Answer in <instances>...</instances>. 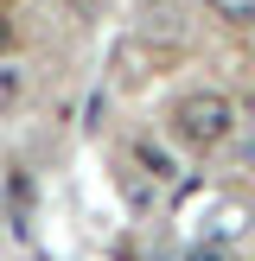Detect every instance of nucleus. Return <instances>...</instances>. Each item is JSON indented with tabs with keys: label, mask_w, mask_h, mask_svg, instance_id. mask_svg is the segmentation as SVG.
Instances as JSON below:
<instances>
[{
	"label": "nucleus",
	"mask_w": 255,
	"mask_h": 261,
	"mask_svg": "<svg viewBox=\"0 0 255 261\" xmlns=\"http://www.w3.org/2000/svg\"><path fill=\"white\" fill-rule=\"evenodd\" d=\"M172 134L185 140V147H198V153L230 147V140H236V102H230L223 89H191L172 109Z\"/></svg>",
	"instance_id": "f257e3e1"
},
{
	"label": "nucleus",
	"mask_w": 255,
	"mask_h": 261,
	"mask_svg": "<svg viewBox=\"0 0 255 261\" xmlns=\"http://www.w3.org/2000/svg\"><path fill=\"white\" fill-rule=\"evenodd\" d=\"M134 166L153 178V185H172V178H178V160L166 147H153V140H134Z\"/></svg>",
	"instance_id": "f03ea898"
},
{
	"label": "nucleus",
	"mask_w": 255,
	"mask_h": 261,
	"mask_svg": "<svg viewBox=\"0 0 255 261\" xmlns=\"http://www.w3.org/2000/svg\"><path fill=\"white\" fill-rule=\"evenodd\" d=\"M242 229H249V211H242V204H223V211L211 217V242H230V236H242Z\"/></svg>",
	"instance_id": "7ed1b4c3"
},
{
	"label": "nucleus",
	"mask_w": 255,
	"mask_h": 261,
	"mask_svg": "<svg viewBox=\"0 0 255 261\" xmlns=\"http://www.w3.org/2000/svg\"><path fill=\"white\" fill-rule=\"evenodd\" d=\"M19 96H26V70L19 64H0V109H13Z\"/></svg>",
	"instance_id": "20e7f679"
},
{
	"label": "nucleus",
	"mask_w": 255,
	"mask_h": 261,
	"mask_svg": "<svg viewBox=\"0 0 255 261\" xmlns=\"http://www.w3.org/2000/svg\"><path fill=\"white\" fill-rule=\"evenodd\" d=\"M211 13L230 25H255V0H211Z\"/></svg>",
	"instance_id": "39448f33"
},
{
	"label": "nucleus",
	"mask_w": 255,
	"mask_h": 261,
	"mask_svg": "<svg viewBox=\"0 0 255 261\" xmlns=\"http://www.w3.org/2000/svg\"><path fill=\"white\" fill-rule=\"evenodd\" d=\"M236 160H242V172H255V134H242V140H236Z\"/></svg>",
	"instance_id": "423d86ee"
},
{
	"label": "nucleus",
	"mask_w": 255,
	"mask_h": 261,
	"mask_svg": "<svg viewBox=\"0 0 255 261\" xmlns=\"http://www.w3.org/2000/svg\"><path fill=\"white\" fill-rule=\"evenodd\" d=\"M185 261H223V242H198V249H191Z\"/></svg>",
	"instance_id": "0eeeda50"
},
{
	"label": "nucleus",
	"mask_w": 255,
	"mask_h": 261,
	"mask_svg": "<svg viewBox=\"0 0 255 261\" xmlns=\"http://www.w3.org/2000/svg\"><path fill=\"white\" fill-rule=\"evenodd\" d=\"M7 45H13V13L0 7V51H7Z\"/></svg>",
	"instance_id": "6e6552de"
},
{
	"label": "nucleus",
	"mask_w": 255,
	"mask_h": 261,
	"mask_svg": "<svg viewBox=\"0 0 255 261\" xmlns=\"http://www.w3.org/2000/svg\"><path fill=\"white\" fill-rule=\"evenodd\" d=\"M140 13H160V7H178V0H134Z\"/></svg>",
	"instance_id": "1a4fd4ad"
}]
</instances>
